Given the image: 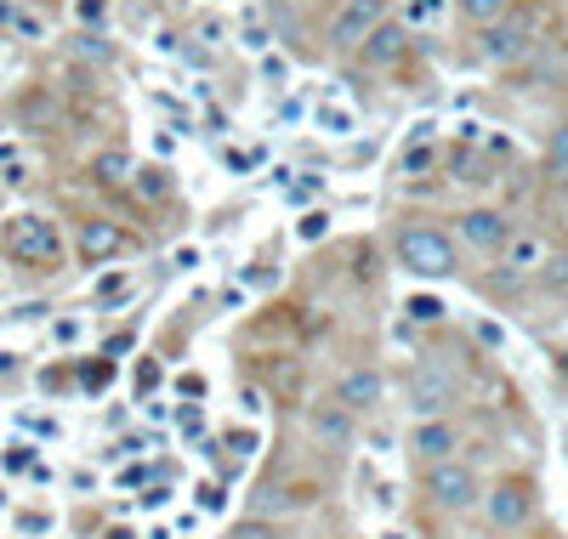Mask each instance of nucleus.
Wrapping results in <instances>:
<instances>
[{
  "label": "nucleus",
  "instance_id": "nucleus-1",
  "mask_svg": "<svg viewBox=\"0 0 568 539\" xmlns=\"http://www.w3.org/2000/svg\"><path fill=\"white\" fill-rule=\"evenodd\" d=\"M0 256H7L12 267L52 273V267H63V233L41 211H12L7 222H0Z\"/></svg>",
  "mask_w": 568,
  "mask_h": 539
},
{
  "label": "nucleus",
  "instance_id": "nucleus-2",
  "mask_svg": "<svg viewBox=\"0 0 568 539\" xmlns=\"http://www.w3.org/2000/svg\"><path fill=\"white\" fill-rule=\"evenodd\" d=\"M392 250H398V267H404L410 279L444 284V279L460 273V245H455V233H444V227L415 222V227H404V233L392 239Z\"/></svg>",
  "mask_w": 568,
  "mask_h": 539
},
{
  "label": "nucleus",
  "instance_id": "nucleus-3",
  "mask_svg": "<svg viewBox=\"0 0 568 539\" xmlns=\"http://www.w3.org/2000/svg\"><path fill=\"white\" fill-rule=\"evenodd\" d=\"M426 505L444 517H466L472 505H483V483L466 460H438L426 465Z\"/></svg>",
  "mask_w": 568,
  "mask_h": 539
},
{
  "label": "nucleus",
  "instance_id": "nucleus-4",
  "mask_svg": "<svg viewBox=\"0 0 568 539\" xmlns=\"http://www.w3.org/2000/svg\"><path fill=\"white\" fill-rule=\"evenodd\" d=\"M455 403H460V375L438 358H421L415 375H410V409L421 420H432V415H449Z\"/></svg>",
  "mask_w": 568,
  "mask_h": 539
},
{
  "label": "nucleus",
  "instance_id": "nucleus-5",
  "mask_svg": "<svg viewBox=\"0 0 568 539\" xmlns=\"http://www.w3.org/2000/svg\"><path fill=\"white\" fill-rule=\"evenodd\" d=\"M534 494H541V489H534V478H500V483L483 489V517L500 534H517L534 517Z\"/></svg>",
  "mask_w": 568,
  "mask_h": 539
},
{
  "label": "nucleus",
  "instance_id": "nucleus-6",
  "mask_svg": "<svg viewBox=\"0 0 568 539\" xmlns=\"http://www.w3.org/2000/svg\"><path fill=\"white\" fill-rule=\"evenodd\" d=\"M313 499H319V489H313L308 478H267V483H256V494H250V517L274 523V517H290V512H308Z\"/></svg>",
  "mask_w": 568,
  "mask_h": 539
},
{
  "label": "nucleus",
  "instance_id": "nucleus-7",
  "mask_svg": "<svg viewBox=\"0 0 568 539\" xmlns=\"http://www.w3.org/2000/svg\"><path fill=\"white\" fill-rule=\"evenodd\" d=\"M131 250V233L120 227V222H109V216H86L80 227H75V256H80V267H109V261H120Z\"/></svg>",
  "mask_w": 568,
  "mask_h": 539
},
{
  "label": "nucleus",
  "instance_id": "nucleus-8",
  "mask_svg": "<svg viewBox=\"0 0 568 539\" xmlns=\"http://www.w3.org/2000/svg\"><path fill=\"white\" fill-rule=\"evenodd\" d=\"M512 239V222L500 216L494 205H472V211H460L455 216V245L466 250H478V256H500Z\"/></svg>",
  "mask_w": 568,
  "mask_h": 539
},
{
  "label": "nucleus",
  "instance_id": "nucleus-9",
  "mask_svg": "<svg viewBox=\"0 0 568 539\" xmlns=\"http://www.w3.org/2000/svg\"><path fill=\"white\" fill-rule=\"evenodd\" d=\"M376 23H387V0H342V12L330 18V46L358 52L364 41H370Z\"/></svg>",
  "mask_w": 568,
  "mask_h": 539
},
{
  "label": "nucleus",
  "instance_id": "nucleus-10",
  "mask_svg": "<svg viewBox=\"0 0 568 539\" xmlns=\"http://www.w3.org/2000/svg\"><path fill=\"white\" fill-rule=\"evenodd\" d=\"M330 397H336L347 415H376L381 397H387V381H381V369L358 363V369H342V375H336V392H330Z\"/></svg>",
  "mask_w": 568,
  "mask_h": 539
},
{
  "label": "nucleus",
  "instance_id": "nucleus-11",
  "mask_svg": "<svg viewBox=\"0 0 568 539\" xmlns=\"http://www.w3.org/2000/svg\"><path fill=\"white\" fill-rule=\"evenodd\" d=\"M308 431H313V443L319 449H353V437H358V415H347L336 397L330 403H313L308 409Z\"/></svg>",
  "mask_w": 568,
  "mask_h": 539
},
{
  "label": "nucleus",
  "instance_id": "nucleus-12",
  "mask_svg": "<svg viewBox=\"0 0 568 539\" xmlns=\"http://www.w3.org/2000/svg\"><path fill=\"white\" fill-rule=\"evenodd\" d=\"M455 449H460V431H455V420H449V415H432V420H421V426L410 431V454H415L421 465L455 460Z\"/></svg>",
  "mask_w": 568,
  "mask_h": 539
},
{
  "label": "nucleus",
  "instance_id": "nucleus-13",
  "mask_svg": "<svg viewBox=\"0 0 568 539\" xmlns=\"http://www.w3.org/2000/svg\"><path fill=\"white\" fill-rule=\"evenodd\" d=\"M478 52H483V63H517L534 41H528V23L523 18H500V23H489V29H478Z\"/></svg>",
  "mask_w": 568,
  "mask_h": 539
},
{
  "label": "nucleus",
  "instance_id": "nucleus-14",
  "mask_svg": "<svg viewBox=\"0 0 568 539\" xmlns=\"http://www.w3.org/2000/svg\"><path fill=\"white\" fill-rule=\"evenodd\" d=\"M404 52H410V29L404 23H376L370 41L358 46V63L364 69H392V63H404Z\"/></svg>",
  "mask_w": 568,
  "mask_h": 539
},
{
  "label": "nucleus",
  "instance_id": "nucleus-15",
  "mask_svg": "<svg viewBox=\"0 0 568 539\" xmlns=\"http://www.w3.org/2000/svg\"><path fill=\"white\" fill-rule=\"evenodd\" d=\"M500 261L512 267V273H541V261H546V245L534 239V233H512L506 250H500Z\"/></svg>",
  "mask_w": 568,
  "mask_h": 539
},
{
  "label": "nucleus",
  "instance_id": "nucleus-16",
  "mask_svg": "<svg viewBox=\"0 0 568 539\" xmlns=\"http://www.w3.org/2000/svg\"><path fill=\"white\" fill-rule=\"evenodd\" d=\"M171 171H165V165H137V171H131V193L143 199V205H159V199H171Z\"/></svg>",
  "mask_w": 568,
  "mask_h": 539
},
{
  "label": "nucleus",
  "instance_id": "nucleus-17",
  "mask_svg": "<svg viewBox=\"0 0 568 539\" xmlns=\"http://www.w3.org/2000/svg\"><path fill=\"white\" fill-rule=\"evenodd\" d=\"M131 171H137V165H131L125 148H109V154L91 159V177L103 182V188H131Z\"/></svg>",
  "mask_w": 568,
  "mask_h": 539
},
{
  "label": "nucleus",
  "instance_id": "nucleus-18",
  "mask_svg": "<svg viewBox=\"0 0 568 539\" xmlns=\"http://www.w3.org/2000/svg\"><path fill=\"white\" fill-rule=\"evenodd\" d=\"M18 120H23V131H52L57 125V97L52 91H29L18 103Z\"/></svg>",
  "mask_w": 568,
  "mask_h": 539
},
{
  "label": "nucleus",
  "instance_id": "nucleus-19",
  "mask_svg": "<svg viewBox=\"0 0 568 539\" xmlns=\"http://www.w3.org/2000/svg\"><path fill=\"white\" fill-rule=\"evenodd\" d=\"M455 7H460V18L472 29H489L500 18H512V0H455Z\"/></svg>",
  "mask_w": 568,
  "mask_h": 539
},
{
  "label": "nucleus",
  "instance_id": "nucleus-20",
  "mask_svg": "<svg viewBox=\"0 0 568 539\" xmlns=\"http://www.w3.org/2000/svg\"><path fill=\"white\" fill-rule=\"evenodd\" d=\"M455 182H489V159H478V148H455Z\"/></svg>",
  "mask_w": 568,
  "mask_h": 539
},
{
  "label": "nucleus",
  "instance_id": "nucleus-21",
  "mask_svg": "<svg viewBox=\"0 0 568 539\" xmlns=\"http://www.w3.org/2000/svg\"><path fill=\"white\" fill-rule=\"evenodd\" d=\"M404 313H410V324H444L449 307H444V295H410Z\"/></svg>",
  "mask_w": 568,
  "mask_h": 539
},
{
  "label": "nucleus",
  "instance_id": "nucleus-22",
  "mask_svg": "<svg viewBox=\"0 0 568 539\" xmlns=\"http://www.w3.org/2000/svg\"><path fill=\"white\" fill-rule=\"evenodd\" d=\"M75 52L91 57V63H109V57H114V46L103 41V29H80V35H75Z\"/></svg>",
  "mask_w": 568,
  "mask_h": 539
},
{
  "label": "nucleus",
  "instance_id": "nucleus-23",
  "mask_svg": "<svg viewBox=\"0 0 568 539\" xmlns=\"http://www.w3.org/2000/svg\"><path fill=\"white\" fill-rule=\"evenodd\" d=\"M541 284H546L552 295H568V256H546V261H541Z\"/></svg>",
  "mask_w": 568,
  "mask_h": 539
},
{
  "label": "nucleus",
  "instance_id": "nucleus-24",
  "mask_svg": "<svg viewBox=\"0 0 568 539\" xmlns=\"http://www.w3.org/2000/svg\"><path fill=\"white\" fill-rule=\"evenodd\" d=\"M131 290L137 284H131L125 273H109L103 284H97V301H103V307H120V301H131Z\"/></svg>",
  "mask_w": 568,
  "mask_h": 539
},
{
  "label": "nucleus",
  "instance_id": "nucleus-25",
  "mask_svg": "<svg viewBox=\"0 0 568 539\" xmlns=\"http://www.w3.org/2000/svg\"><path fill=\"white\" fill-rule=\"evenodd\" d=\"M319 125H324V137H347V131H353V114L336 109V103H324V109H319Z\"/></svg>",
  "mask_w": 568,
  "mask_h": 539
},
{
  "label": "nucleus",
  "instance_id": "nucleus-26",
  "mask_svg": "<svg viewBox=\"0 0 568 539\" xmlns=\"http://www.w3.org/2000/svg\"><path fill=\"white\" fill-rule=\"evenodd\" d=\"M324 233H330V211H308L302 222H296V239H302V245L324 239Z\"/></svg>",
  "mask_w": 568,
  "mask_h": 539
},
{
  "label": "nucleus",
  "instance_id": "nucleus-27",
  "mask_svg": "<svg viewBox=\"0 0 568 539\" xmlns=\"http://www.w3.org/2000/svg\"><path fill=\"white\" fill-rule=\"evenodd\" d=\"M222 443H227V454H240V460H245V454H256V449H261V431H250V426H240V431H227V437H222Z\"/></svg>",
  "mask_w": 568,
  "mask_h": 539
},
{
  "label": "nucleus",
  "instance_id": "nucleus-28",
  "mask_svg": "<svg viewBox=\"0 0 568 539\" xmlns=\"http://www.w3.org/2000/svg\"><path fill=\"white\" fill-rule=\"evenodd\" d=\"M546 165H552L557 177H568V125H557V131H552V148H546Z\"/></svg>",
  "mask_w": 568,
  "mask_h": 539
},
{
  "label": "nucleus",
  "instance_id": "nucleus-29",
  "mask_svg": "<svg viewBox=\"0 0 568 539\" xmlns=\"http://www.w3.org/2000/svg\"><path fill=\"white\" fill-rule=\"evenodd\" d=\"M227 539H279V528L274 523H261V517H245V523H233V534Z\"/></svg>",
  "mask_w": 568,
  "mask_h": 539
},
{
  "label": "nucleus",
  "instance_id": "nucleus-30",
  "mask_svg": "<svg viewBox=\"0 0 568 539\" xmlns=\"http://www.w3.org/2000/svg\"><path fill=\"white\" fill-rule=\"evenodd\" d=\"M444 18V0H410L404 7V23H438Z\"/></svg>",
  "mask_w": 568,
  "mask_h": 539
},
{
  "label": "nucleus",
  "instance_id": "nucleus-31",
  "mask_svg": "<svg viewBox=\"0 0 568 539\" xmlns=\"http://www.w3.org/2000/svg\"><path fill=\"white\" fill-rule=\"evenodd\" d=\"M240 46H245V52H256V57H261V52H267V46H274V35H267V23H245V29H240Z\"/></svg>",
  "mask_w": 568,
  "mask_h": 539
},
{
  "label": "nucleus",
  "instance_id": "nucleus-32",
  "mask_svg": "<svg viewBox=\"0 0 568 539\" xmlns=\"http://www.w3.org/2000/svg\"><path fill=\"white\" fill-rule=\"evenodd\" d=\"M75 18H80L86 29H103V18H109V0H75Z\"/></svg>",
  "mask_w": 568,
  "mask_h": 539
},
{
  "label": "nucleus",
  "instance_id": "nucleus-33",
  "mask_svg": "<svg viewBox=\"0 0 568 539\" xmlns=\"http://www.w3.org/2000/svg\"><path fill=\"white\" fill-rule=\"evenodd\" d=\"M18 528L29 539H41V534H52V512H18Z\"/></svg>",
  "mask_w": 568,
  "mask_h": 539
},
{
  "label": "nucleus",
  "instance_id": "nucleus-34",
  "mask_svg": "<svg viewBox=\"0 0 568 539\" xmlns=\"http://www.w3.org/2000/svg\"><path fill=\"white\" fill-rule=\"evenodd\" d=\"M426 165H438V154H432V148H410L404 154V171H426Z\"/></svg>",
  "mask_w": 568,
  "mask_h": 539
},
{
  "label": "nucleus",
  "instance_id": "nucleus-35",
  "mask_svg": "<svg viewBox=\"0 0 568 539\" xmlns=\"http://www.w3.org/2000/svg\"><path fill=\"white\" fill-rule=\"evenodd\" d=\"M199 512H222V489L216 483H199Z\"/></svg>",
  "mask_w": 568,
  "mask_h": 539
},
{
  "label": "nucleus",
  "instance_id": "nucleus-36",
  "mask_svg": "<svg viewBox=\"0 0 568 539\" xmlns=\"http://www.w3.org/2000/svg\"><path fill=\"white\" fill-rule=\"evenodd\" d=\"M177 392H182V397H205V381H199V375H182Z\"/></svg>",
  "mask_w": 568,
  "mask_h": 539
},
{
  "label": "nucleus",
  "instance_id": "nucleus-37",
  "mask_svg": "<svg viewBox=\"0 0 568 539\" xmlns=\"http://www.w3.org/2000/svg\"><path fill=\"white\" fill-rule=\"evenodd\" d=\"M240 403H245V415H261V403H267V397H261V392H250V386H245V392H240Z\"/></svg>",
  "mask_w": 568,
  "mask_h": 539
},
{
  "label": "nucleus",
  "instance_id": "nucleus-38",
  "mask_svg": "<svg viewBox=\"0 0 568 539\" xmlns=\"http://www.w3.org/2000/svg\"><path fill=\"white\" fill-rule=\"evenodd\" d=\"M557 375H563V381H568V347H563V352H557Z\"/></svg>",
  "mask_w": 568,
  "mask_h": 539
},
{
  "label": "nucleus",
  "instance_id": "nucleus-39",
  "mask_svg": "<svg viewBox=\"0 0 568 539\" xmlns=\"http://www.w3.org/2000/svg\"><path fill=\"white\" fill-rule=\"evenodd\" d=\"M12 12H18V7H12V0H0V23H12Z\"/></svg>",
  "mask_w": 568,
  "mask_h": 539
},
{
  "label": "nucleus",
  "instance_id": "nucleus-40",
  "mask_svg": "<svg viewBox=\"0 0 568 539\" xmlns=\"http://www.w3.org/2000/svg\"><path fill=\"white\" fill-rule=\"evenodd\" d=\"M103 539H137V534H131V528H109Z\"/></svg>",
  "mask_w": 568,
  "mask_h": 539
},
{
  "label": "nucleus",
  "instance_id": "nucleus-41",
  "mask_svg": "<svg viewBox=\"0 0 568 539\" xmlns=\"http://www.w3.org/2000/svg\"><path fill=\"white\" fill-rule=\"evenodd\" d=\"M563 454H568V431H563Z\"/></svg>",
  "mask_w": 568,
  "mask_h": 539
},
{
  "label": "nucleus",
  "instance_id": "nucleus-42",
  "mask_svg": "<svg viewBox=\"0 0 568 539\" xmlns=\"http://www.w3.org/2000/svg\"><path fill=\"white\" fill-rule=\"evenodd\" d=\"M534 539H557V534H534Z\"/></svg>",
  "mask_w": 568,
  "mask_h": 539
}]
</instances>
